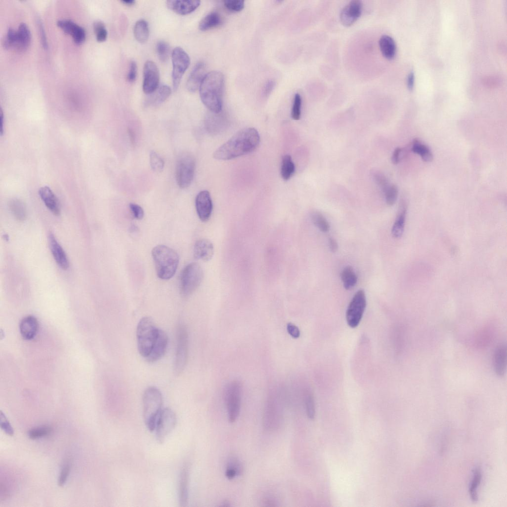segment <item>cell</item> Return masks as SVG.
I'll use <instances>...</instances> for the list:
<instances>
[{
    "label": "cell",
    "instance_id": "cell-30",
    "mask_svg": "<svg viewBox=\"0 0 507 507\" xmlns=\"http://www.w3.org/2000/svg\"><path fill=\"white\" fill-rule=\"evenodd\" d=\"M134 35L139 43H144L148 42L149 37V28L146 20H140L136 22L134 27Z\"/></svg>",
    "mask_w": 507,
    "mask_h": 507
},
{
    "label": "cell",
    "instance_id": "cell-58",
    "mask_svg": "<svg viewBox=\"0 0 507 507\" xmlns=\"http://www.w3.org/2000/svg\"><path fill=\"white\" fill-rule=\"evenodd\" d=\"M414 82H415L414 74L413 73V72H411V73L408 76V79H407V85H408V87L410 89H412L413 88L414 85Z\"/></svg>",
    "mask_w": 507,
    "mask_h": 507
},
{
    "label": "cell",
    "instance_id": "cell-28",
    "mask_svg": "<svg viewBox=\"0 0 507 507\" xmlns=\"http://www.w3.org/2000/svg\"><path fill=\"white\" fill-rule=\"evenodd\" d=\"M379 45L383 56L388 59H393L396 53V45L394 40L390 36L384 35L379 41Z\"/></svg>",
    "mask_w": 507,
    "mask_h": 507
},
{
    "label": "cell",
    "instance_id": "cell-32",
    "mask_svg": "<svg viewBox=\"0 0 507 507\" xmlns=\"http://www.w3.org/2000/svg\"><path fill=\"white\" fill-rule=\"evenodd\" d=\"M10 209L15 218L19 221L23 222L26 219L27 211L25 204L21 200L12 199L9 203Z\"/></svg>",
    "mask_w": 507,
    "mask_h": 507
},
{
    "label": "cell",
    "instance_id": "cell-19",
    "mask_svg": "<svg viewBox=\"0 0 507 507\" xmlns=\"http://www.w3.org/2000/svg\"><path fill=\"white\" fill-rule=\"evenodd\" d=\"M49 241L52 255L57 264L63 270H67L69 263L64 250L53 234H50Z\"/></svg>",
    "mask_w": 507,
    "mask_h": 507
},
{
    "label": "cell",
    "instance_id": "cell-11",
    "mask_svg": "<svg viewBox=\"0 0 507 507\" xmlns=\"http://www.w3.org/2000/svg\"><path fill=\"white\" fill-rule=\"evenodd\" d=\"M173 88L177 90L181 81L189 67L190 59L188 53L181 47L175 48L172 53Z\"/></svg>",
    "mask_w": 507,
    "mask_h": 507
},
{
    "label": "cell",
    "instance_id": "cell-41",
    "mask_svg": "<svg viewBox=\"0 0 507 507\" xmlns=\"http://www.w3.org/2000/svg\"><path fill=\"white\" fill-rule=\"evenodd\" d=\"M17 30L12 28L8 30L2 40L3 46L7 49H14L16 42Z\"/></svg>",
    "mask_w": 507,
    "mask_h": 507
},
{
    "label": "cell",
    "instance_id": "cell-39",
    "mask_svg": "<svg viewBox=\"0 0 507 507\" xmlns=\"http://www.w3.org/2000/svg\"><path fill=\"white\" fill-rule=\"evenodd\" d=\"M51 431V427L43 426L30 429L28 432V435L30 439L36 440L48 436Z\"/></svg>",
    "mask_w": 507,
    "mask_h": 507
},
{
    "label": "cell",
    "instance_id": "cell-13",
    "mask_svg": "<svg viewBox=\"0 0 507 507\" xmlns=\"http://www.w3.org/2000/svg\"><path fill=\"white\" fill-rule=\"evenodd\" d=\"M160 71L155 63L147 61L143 68V89L145 93L150 95L159 86Z\"/></svg>",
    "mask_w": 507,
    "mask_h": 507
},
{
    "label": "cell",
    "instance_id": "cell-34",
    "mask_svg": "<svg viewBox=\"0 0 507 507\" xmlns=\"http://www.w3.org/2000/svg\"><path fill=\"white\" fill-rule=\"evenodd\" d=\"M341 278L343 286L347 290L354 287L358 281L357 276L353 269L350 266H347L343 269Z\"/></svg>",
    "mask_w": 507,
    "mask_h": 507
},
{
    "label": "cell",
    "instance_id": "cell-31",
    "mask_svg": "<svg viewBox=\"0 0 507 507\" xmlns=\"http://www.w3.org/2000/svg\"><path fill=\"white\" fill-rule=\"evenodd\" d=\"M222 23V19L220 15L213 12L208 14L201 21L199 28L202 31H206L218 26Z\"/></svg>",
    "mask_w": 507,
    "mask_h": 507
},
{
    "label": "cell",
    "instance_id": "cell-42",
    "mask_svg": "<svg viewBox=\"0 0 507 507\" xmlns=\"http://www.w3.org/2000/svg\"><path fill=\"white\" fill-rule=\"evenodd\" d=\"M150 164L152 169L157 172H161L165 166L164 160L154 151L150 154Z\"/></svg>",
    "mask_w": 507,
    "mask_h": 507
},
{
    "label": "cell",
    "instance_id": "cell-4",
    "mask_svg": "<svg viewBox=\"0 0 507 507\" xmlns=\"http://www.w3.org/2000/svg\"><path fill=\"white\" fill-rule=\"evenodd\" d=\"M163 396L160 391L151 387L145 391L143 397V413L145 423L150 431H154L162 411Z\"/></svg>",
    "mask_w": 507,
    "mask_h": 507
},
{
    "label": "cell",
    "instance_id": "cell-53",
    "mask_svg": "<svg viewBox=\"0 0 507 507\" xmlns=\"http://www.w3.org/2000/svg\"><path fill=\"white\" fill-rule=\"evenodd\" d=\"M287 331L289 335L294 338H298L300 336V332L299 328L296 325L292 323H289L287 324Z\"/></svg>",
    "mask_w": 507,
    "mask_h": 507
},
{
    "label": "cell",
    "instance_id": "cell-17",
    "mask_svg": "<svg viewBox=\"0 0 507 507\" xmlns=\"http://www.w3.org/2000/svg\"><path fill=\"white\" fill-rule=\"evenodd\" d=\"M198 0H170L167 2L169 9L180 15L190 14L195 11L200 6Z\"/></svg>",
    "mask_w": 507,
    "mask_h": 507
},
{
    "label": "cell",
    "instance_id": "cell-33",
    "mask_svg": "<svg viewBox=\"0 0 507 507\" xmlns=\"http://www.w3.org/2000/svg\"><path fill=\"white\" fill-rule=\"evenodd\" d=\"M295 165L291 156L284 155L282 160L281 175L283 180L287 181L293 175L295 172Z\"/></svg>",
    "mask_w": 507,
    "mask_h": 507
},
{
    "label": "cell",
    "instance_id": "cell-9",
    "mask_svg": "<svg viewBox=\"0 0 507 507\" xmlns=\"http://www.w3.org/2000/svg\"><path fill=\"white\" fill-rule=\"evenodd\" d=\"M242 398V385L238 380L231 382L226 387L225 400L228 409L229 420L234 422L240 411Z\"/></svg>",
    "mask_w": 507,
    "mask_h": 507
},
{
    "label": "cell",
    "instance_id": "cell-25",
    "mask_svg": "<svg viewBox=\"0 0 507 507\" xmlns=\"http://www.w3.org/2000/svg\"><path fill=\"white\" fill-rule=\"evenodd\" d=\"M31 33L27 25L21 23L16 32V42L14 49L20 52L25 51L31 43Z\"/></svg>",
    "mask_w": 507,
    "mask_h": 507
},
{
    "label": "cell",
    "instance_id": "cell-12",
    "mask_svg": "<svg viewBox=\"0 0 507 507\" xmlns=\"http://www.w3.org/2000/svg\"><path fill=\"white\" fill-rule=\"evenodd\" d=\"M176 417L170 408L163 409L157 420L155 430L157 441L163 444L174 428Z\"/></svg>",
    "mask_w": 507,
    "mask_h": 507
},
{
    "label": "cell",
    "instance_id": "cell-55",
    "mask_svg": "<svg viewBox=\"0 0 507 507\" xmlns=\"http://www.w3.org/2000/svg\"><path fill=\"white\" fill-rule=\"evenodd\" d=\"M39 24V28H40V33H41L42 44L43 47L45 49H47V47H48V45H47V41L46 34H45V31H44V28L43 26L42 25V23L41 21H40Z\"/></svg>",
    "mask_w": 507,
    "mask_h": 507
},
{
    "label": "cell",
    "instance_id": "cell-3",
    "mask_svg": "<svg viewBox=\"0 0 507 507\" xmlns=\"http://www.w3.org/2000/svg\"><path fill=\"white\" fill-rule=\"evenodd\" d=\"M152 254L158 277L164 280L172 278L179 264L177 253L167 246L160 245L153 248Z\"/></svg>",
    "mask_w": 507,
    "mask_h": 507
},
{
    "label": "cell",
    "instance_id": "cell-50",
    "mask_svg": "<svg viewBox=\"0 0 507 507\" xmlns=\"http://www.w3.org/2000/svg\"><path fill=\"white\" fill-rule=\"evenodd\" d=\"M374 176L376 183L384 192L390 186L388 179L383 174L378 171L374 173Z\"/></svg>",
    "mask_w": 507,
    "mask_h": 507
},
{
    "label": "cell",
    "instance_id": "cell-38",
    "mask_svg": "<svg viewBox=\"0 0 507 507\" xmlns=\"http://www.w3.org/2000/svg\"><path fill=\"white\" fill-rule=\"evenodd\" d=\"M314 225L322 232H328L330 229L329 222L320 213L315 212L312 214Z\"/></svg>",
    "mask_w": 507,
    "mask_h": 507
},
{
    "label": "cell",
    "instance_id": "cell-15",
    "mask_svg": "<svg viewBox=\"0 0 507 507\" xmlns=\"http://www.w3.org/2000/svg\"><path fill=\"white\" fill-rule=\"evenodd\" d=\"M361 11V2L359 0H353L341 11L340 18L342 23L346 26H350L360 17Z\"/></svg>",
    "mask_w": 507,
    "mask_h": 507
},
{
    "label": "cell",
    "instance_id": "cell-5",
    "mask_svg": "<svg viewBox=\"0 0 507 507\" xmlns=\"http://www.w3.org/2000/svg\"><path fill=\"white\" fill-rule=\"evenodd\" d=\"M160 329L150 317H144L137 328L138 349L140 354L147 358L150 354L158 338Z\"/></svg>",
    "mask_w": 507,
    "mask_h": 507
},
{
    "label": "cell",
    "instance_id": "cell-59",
    "mask_svg": "<svg viewBox=\"0 0 507 507\" xmlns=\"http://www.w3.org/2000/svg\"><path fill=\"white\" fill-rule=\"evenodd\" d=\"M0 118H1V119H0V122H1V123H0V125H1L0 126V129H1V130H0V132H1V135H2L4 133V119L3 112L2 110L1 111V115H0Z\"/></svg>",
    "mask_w": 507,
    "mask_h": 507
},
{
    "label": "cell",
    "instance_id": "cell-29",
    "mask_svg": "<svg viewBox=\"0 0 507 507\" xmlns=\"http://www.w3.org/2000/svg\"><path fill=\"white\" fill-rule=\"evenodd\" d=\"M407 210L403 206L398 213L392 229V235L395 238H399L403 234L406 219Z\"/></svg>",
    "mask_w": 507,
    "mask_h": 507
},
{
    "label": "cell",
    "instance_id": "cell-46",
    "mask_svg": "<svg viewBox=\"0 0 507 507\" xmlns=\"http://www.w3.org/2000/svg\"><path fill=\"white\" fill-rule=\"evenodd\" d=\"M302 105V98L301 95L297 93L295 95L293 106L292 108V116L294 120L298 121L301 118V108Z\"/></svg>",
    "mask_w": 507,
    "mask_h": 507
},
{
    "label": "cell",
    "instance_id": "cell-52",
    "mask_svg": "<svg viewBox=\"0 0 507 507\" xmlns=\"http://www.w3.org/2000/svg\"><path fill=\"white\" fill-rule=\"evenodd\" d=\"M129 207L136 219L140 220L143 218L144 212L141 207L137 204L131 203Z\"/></svg>",
    "mask_w": 507,
    "mask_h": 507
},
{
    "label": "cell",
    "instance_id": "cell-37",
    "mask_svg": "<svg viewBox=\"0 0 507 507\" xmlns=\"http://www.w3.org/2000/svg\"><path fill=\"white\" fill-rule=\"evenodd\" d=\"M243 470L242 465L236 458L231 459L228 463L226 471V476L229 480H232L236 476L241 474Z\"/></svg>",
    "mask_w": 507,
    "mask_h": 507
},
{
    "label": "cell",
    "instance_id": "cell-44",
    "mask_svg": "<svg viewBox=\"0 0 507 507\" xmlns=\"http://www.w3.org/2000/svg\"><path fill=\"white\" fill-rule=\"evenodd\" d=\"M71 464L69 459H67L63 464L58 479V485L63 486L66 483L70 473Z\"/></svg>",
    "mask_w": 507,
    "mask_h": 507
},
{
    "label": "cell",
    "instance_id": "cell-21",
    "mask_svg": "<svg viewBox=\"0 0 507 507\" xmlns=\"http://www.w3.org/2000/svg\"><path fill=\"white\" fill-rule=\"evenodd\" d=\"M190 466L186 464L181 471L179 483V500L180 506H187L189 500Z\"/></svg>",
    "mask_w": 507,
    "mask_h": 507
},
{
    "label": "cell",
    "instance_id": "cell-48",
    "mask_svg": "<svg viewBox=\"0 0 507 507\" xmlns=\"http://www.w3.org/2000/svg\"><path fill=\"white\" fill-rule=\"evenodd\" d=\"M305 405L307 415L311 420H314L316 415L314 400L313 396L308 394L306 397Z\"/></svg>",
    "mask_w": 507,
    "mask_h": 507
},
{
    "label": "cell",
    "instance_id": "cell-8",
    "mask_svg": "<svg viewBox=\"0 0 507 507\" xmlns=\"http://www.w3.org/2000/svg\"><path fill=\"white\" fill-rule=\"evenodd\" d=\"M189 356V335L184 325H180L177 332V347L174 365L176 376L182 374L187 364Z\"/></svg>",
    "mask_w": 507,
    "mask_h": 507
},
{
    "label": "cell",
    "instance_id": "cell-24",
    "mask_svg": "<svg viewBox=\"0 0 507 507\" xmlns=\"http://www.w3.org/2000/svg\"><path fill=\"white\" fill-rule=\"evenodd\" d=\"M39 195L46 207L55 215L61 213V209L58 200L51 189L44 187L40 189Z\"/></svg>",
    "mask_w": 507,
    "mask_h": 507
},
{
    "label": "cell",
    "instance_id": "cell-6",
    "mask_svg": "<svg viewBox=\"0 0 507 507\" xmlns=\"http://www.w3.org/2000/svg\"><path fill=\"white\" fill-rule=\"evenodd\" d=\"M204 278L202 267L196 263L188 265L183 271L180 278V292L184 297L194 293L201 284Z\"/></svg>",
    "mask_w": 507,
    "mask_h": 507
},
{
    "label": "cell",
    "instance_id": "cell-56",
    "mask_svg": "<svg viewBox=\"0 0 507 507\" xmlns=\"http://www.w3.org/2000/svg\"><path fill=\"white\" fill-rule=\"evenodd\" d=\"M402 149L401 148H397L393 152L392 162L394 165L397 164L400 161Z\"/></svg>",
    "mask_w": 507,
    "mask_h": 507
},
{
    "label": "cell",
    "instance_id": "cell-57",
    "mask_svg": "<svg viewBox=\"0 0 507 507\" xmlns=\"http://www.w3.org/2000/svg\"><path fill=\"white\" fill-rule=\"evenodd\" d=\"M329 246H330L331 250L333 252L336 253L338 250V242H337L336 240L335 239L333 238H330L329 239Z\"/></svg>",
    "mask_w": 507,
    "mask_h": 507
},
{
    "label": "cell",
    "instance_id": "cell-54",
    "mask_svg": "<svg viewBox=\"0 0 507 507\" xmlns=\"http://www.w3.org/2000/svg\"><path fill=\"white\" fill-rule=\"evenodd\" d=\"M275 84L273 81H269L265 85L263 90V94L265 97H268L273 90Z\"/></svg>",
    "mask_w": 507,
    "mask_h": 507
},
{
    "label": "cell",
    "instance_id": "cell-47",
    "mask_svg": "<svg viewBox=\"0 0 507 507\" xmlns=\"http://www.w3.org/2000/svg\"><path fill=\"white\" fill-rule=\"evenodd\" d=\"M224 5L231 11L240 12L244 8V1L242 0H226Z\"/></svg>",
    "mask_w": 507,
    "mask_h": 507
},
{
    "label": "cell",
    "instance_id": "cell-16",
    "mask_svg": "<svg viewBox=\"0 0 507 507\" xmlns=\"http://www.w3.org/2000/svg\"><path fill=\"white\" fill-rule=\"evenodd\" d=\"M57 25L65 33L70 35L77 44H82L85 41V30L75 22L68 20H62L57 22Z\"/></svg>",
    "mask_w": 507,
    "mask_h": 507
},
{
    "label": "cell",
    "instance_id": "cell-22",
    "mask_svg": "<svg viewBox=\"0 0 507 507\" xmlns=\"http://www.w3.org/2000/svg\"><path fill=\"white\" fill-rule=\"evenodd\" d=\"M168 344L167 335L160 329L159 335L152 350L146 358L149 362H155L160 359L165 354Z\"/></svg>",
    "mask_w": 507,
    "mask_h": 507
},
{
    "label": "cell",
    "instance_id": "cell-20",
    "mask_svg": "<svg viewBox=\"0 0 507 507\" xmlns=\"http://www.w3.org/2000/svg\"><path fill=\"white\" fill-rule=\"evenodd\" d=\"M20 329L24 339L30 340L33 339L39 332V323L38 319L32 316L24 317L21 322Z\"/></svg>",
    "mask_w": 507,
    "mask_h": 507
},
{
    "label": "cell",
    "instance_id": "cell-23",
    "mask_svg": "<svg viewBox=\"0 0 507 507\" xmlns=\"http://www.w3.org/2000/svg\"><path fill=\"white\" fill-rule=\"evenodd\" d=\"M214 248L212 243L206 239L197 241L194 248V256L196 259L209 261L212 257Z\"/></svg>",
    "mask_w": 507,
    "mask_h": 507
},
{
    "label": "cell",
    "instance_id": "cell-18",
    "mask_svg": "<svg viewBox=\"0 0 507 507\" xmlns=\"http://www.w3.org/2000/svg\"><path fill=\"white\" fill-rule=\"evenodd\" d=\"M206 66L204 63H198L193 68L187 83L188 90L193 93L200 88L206 76Z\"/></svg>",
    "mask_w": 507,
    "mask_h": 507
},
{
    "label": "cell",
    "instance_id": "cell-45",
    "mask_svg": "<svg viewBox=\"0 0 507 507\" xmlns=\"http://www.w3.org/2000/svg\"><path fill=\"white\" fill-rule=\"evenodd\" d=\"M386 202L389 206H393L396 202L398 190L395 185L390 186L387 190L384 192Z\"/></svg>",
    "mask_w": 507,
    "mask_h": 507
},
{
    "label": "cell",
    "instance_id": "cell-36",
    "mask_svg": "<svg viewBox=\"0 0 507 507\" xmlns=\"http://www.w3.org/2000/svg\"><path fill=\"white\" fill-rule=\"evenodd\" d=\"M412 151L420 155L424 162H430L433 160V157L431 151L417 139H415L413 141Z\"/></svg>",
    "mask_w": 507,
    "mask_h": 507
},
{
    "label": "cell",
    "instance_id": "cell-7",
    "mask_svg": "<svg viewBox=\"0 0 507 507\" xmlns=\"http://www.w3.org/2000/svg\"><path fill=\"white\" fill-rule=\"evenodd\" d=\"M195 164V158L190 154L183 155L178 160L175 176L180 188L186 189L191 185L194 176Z\"/></svg>",
    "mask_w": 507,
    "mask_h": 507
},
{
    "label": "cell",
    "instance_id": "cell-62",
    "mask_svg": "<svg viewBox=\"0 0 507 507\" xmlns=\"http://www.w3.org/2000/svg\"><path fill=\"white\" fill-rule=\"evenodd\" d=\"M130 231L131 232L134 233L137 232L138 228L135 226H133L130 228Z\"/></svg>",
    "mask_w": 507,
    "mask_h": 507
},
{
    "label": "cell",
    "instance_id": "cell-51",
    "mask_svg": "<svg viewBox=\"0 0 507 507\" xmlns=\"http://www.w3.org/2000/svg\"><path fill=\"white\" fill-rule=\"evenodd\" d=\"M137 66L134 61H131L129 64L128 72L127 75V80L129 83H134L136 79Z\"/></svg>",
    "mask_w": 507,
    "mask_h": 507
},
{
    "label": "cell",
    "instance_id": "cell-49",
    "mask_svg": "<svg viewBox=\"0 0 507 507\" xmlns=\"http://www.w3.org/2000/svg\"><path fill=\"white\" fill-rule=\"evenodd\" d=\"M0 425L1 428L8 435L12 437L14 436V430L9 421L7 420L5 414L1 411L0 414Z\"/></svg>",
    "mask_w": 507,
    "mask_h": 507
},
{
    "label": "cell",
    "instance_id": "cell-2",
    "mask_svg": "<svg viewBox=\"0 0 507 507\" xmlns=\"http://www.w3.org/2000/svg\"><path fill=\"white\" fill-rule=\"evenodd\" d=\"M224 85V76L219 71H211L207 74L201 84L199 91L201 101L213 113L219 114L222 111Z\"/></svg>",
    "mask_w": 507,
    "mask_h": 507
},
{
    "label": "cell",
    "instance_id": "cell-27",
    "mask_svg": "<svg viewBox=\"0 0 507 507\" xmlns=\"http://www.w3.org/2000/svg\"><path fill=\"white\" fill-rule=\"evenodd\" d=\"M170 88L166 85L159 86L152 93L149 95L147 100L148 105H158L164 102L171 94Z\"/></svg>",
    "mask_w": 507,
    "mask_h": 507
},
{
    "label": "cell",
    "instance_id": "cell-26",
    "mask_svg": "<svg viewBox=\"0 0 507 507\" xmlns=\"http://www.w3.org/2000/svg\"><path fill=\"white\" fill-rule=\"evenodd\" d=\"M493 365L496 375L499 377H503L507 366V349L505 346H500L495 351Z\"/></svg>",
    "mask_w": 507,
    "mask_h": 507
},
{
    "label": "cell",
    "instance_id": "cell-40",
    "mask_svg": "<svg viewBox=\"0 0 507 507\" xmlns=\"http://www.w3.org/2000/svg\"><path fill=\"white\" fill-rule=\"evenodd\" d=\"M156 49L160 60L163 63L166 62L170 54V48L169 44L165 41H160L157 44Z\"/></svg>",
    "mask_w": 507,
    "mask_h": 507
},
{
    "label": "cell",
    "instance_id": "cell-61",
    "mask_svg": "<svg viewBox=\"0 0 507 507\" xmlns=\"http://www.w3.org/2000/svg\"><path fill=\"white\" fill-rule=\"evenodd\" d=\"M122 3L127 6H132L135 4L134 0H123Z\"/></svg>",
    "mask_w": 507,
    "mask_h": 507
},
{
    "label": "cell",
    "instance_id": "cell-14",
    "mask_svg": "<svg viewBox=\"0 0 507 507\" xmlns=\"http://www.w3.org/2000/svg\"><path fill=\"white\" fill-rule=\"evenodd\" d=\"M195 205L199 219L202 222L208 221L212 211V202L210 192L206 190L199 192L196 198Z\"/></svg>",
    "mask_w": 507,
    "mask_h": 507
},
{
    "label": "cell",
    "instance_id": "cell-60",
    "mask_svg": "<svg viewBox=\"0 0 507 507\" xmlns=\"http://www.w3.org/2000/svg\"><path fill=\"white\" fill-rule=\"evenodd\" d=\"M128 134L130 137V139L132 144H134L135 142V135L133 131L131 129H128Z\"/></svg>",
    "mask_w": 507,
    "mask_h": 507
},
{
    "label": "cell",
    "instance_id": "cell-1",
    "mask_svg": "<svg viewBox=\"0 0 507 507\" xmlns=\"http://www.w3.org/2000/svg\"><path fill=\"white\" fill-rule=\"evenodd\" d=\"M260 142L258 131L254 128H246L239 131L217 149L213 157L227 161L244 156L254 151Z\"/></svg>",
    "mask_w": 507,
    "mask_h": 507
},
{
    "label": "cell",
    "instance_id": "cell-43",
    "mask_svg": "<svg viewBox=\"0 0 507 507\" xmlns=\"http://www.w3.org/2000/svg\"><path fill=\"white\" fill-rule=\"evenodd\" d=\"M94 30L96 36L97 41L104 42L106 41L107 32L104 23L101 21H97L94 23Z\"/></svg>",
    "mask_w": 507,
    "mask_h": 507
},
{
    "label": "cell",
    "instance_id": "cell-35",
    "mask_svg": "<svg viewBox=\"0 0 507 507\" xmlns=\"http://www.w3.org/2000/svg\"><path fill=\"white\" fill-rule=\"evenodd\" d=\"M482 479V473L481 469L477 467L474 470V476L470 485L469 493L470 498L473 502H476L478 500V489L481 484Z\"/></svg>",
    "mask_w": 507,
    "mask_h": 507
},
{
    "label": "cell",
    "instance_id": "cell-10",
    "mask_svg": "<svg viewBox=\"0 0 507 507\" xmlns=\"http://www.w3.org/2000/svg\"><path fill=\"white\" fill-rule=\"evenodd\" d=\"M367 306V300L363 290H359L353 296L346 312V320L349 327H358L363 317Z\"/></svg>",
    "mask_w": 507,
    "mask_h": 507
}]
</instances>
